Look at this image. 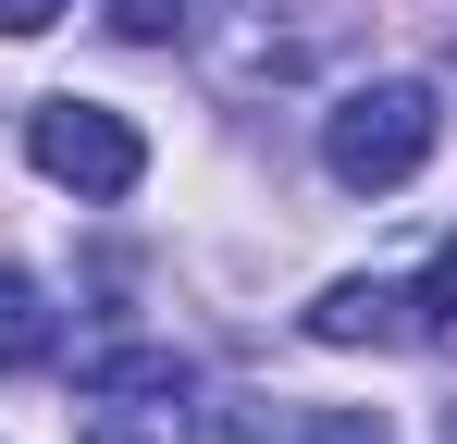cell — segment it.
<instances>
[{
    "label": "cell",
    "instance_id": "cell-6",
    "mask_svg": "<svg viewBox=\"0 0 457 444\" xmlns=\"http://www.w3.org/2000/svg\"><path fill=\"white\" fill-rule=\"evenodd\" d=\"M99 12H112V25H124V37H186V0H99Z\"/></svg>",
    "mask_w": 457,
    "mask_h": 444
},
{
    "label": "cell",
    "instance_id": "cell-5",
    "mask_svg": "<svg viewBox=\"0 0 457 444\" xmlns=\"http://www.w3.org/2000/svg\"><path fill=\"white\" fill-rule=\"evenodd\" d=\"M186 358L173 346H137V358H87V395H173Z\"/></svg>",
    "mask_w": 457,
    "mask_h": 444
},
{
    "label": "cell",
    "instance_id": "cell-3",
    "mask_svg": "<svg viewBox=\"0 0 457 444\" xmlns=\"http://www.w3.org/2000/svg\"><path fill=\"white\" fill-rule=\"evenodd\" d=\"M445 321H457V259H433L420 284H321L309 296L321 346H433Z\"/></svg>",
    "mask_w": 457,
    "mask_h": 444
},
{
    "label": "cell",
    "instance_id": "cell-2",
    "mask_svg": "<svg viewBox=\"0 0 457 444\" xmlns=\"http://www.w3.org/2000/svg\"><path fill=\"white\" fill-rule=\"evenodd\" d=\"M25 160H37L50 185H75V198H137L149 136H137L124 111H99V99H37V111H25Z\"/></svg>",
    "mask_w": 457,
    "mask_h": 444
},
{
    "label": "cell",
    "instance_id": "cell-10",
    "mask_svg": "<svg viewBox=\"0 0 457 444\" xmlns=\"http://www.w3.org/2000/svg\"><path fill=\"white\" fill-rule=\"evenodd\" d=\"M87 444H149V432H124V420H87Z\"/></svg>",
    "mask_w": 457,
    "mask_h": 444
},
{
    "label": "cell",
    "instance_id": "cell-8",
    "mask_svg": "<svg viewBox=\"0 0 457 444\" xmlns=\"http://www.w3.org/2000/svg\"><path fill=\"white\" fill-rule=\"evenodd\" d=\"M50 12H62V0H0V37H37Z\"/></svg>",
    "mask_w": 457,
    "mask_h": 444
},
{
    "label": "cell",
    "instance_id": "cell-4",
    "mask_svg": "<svg viewBox=\"0 0 457 444\" xmlns=\"http://www.w3.org/2000/svg\"><path fill=\"white\" fill-rule=\"evenodd\" d=\"M62 346V321H50V296L25 284V272H0V370H37Z\"/></svg>",
    "mask_w": 457,
    "mask_h": 444
},
{
    "label": "cell",
    "instance_id": "cell-7",
    "mask_svg": "<svg viewBox=\"0 0 457 444\" xmlns=\"http://www.w3.org/2000/svg\"><path fill=\"white\" fill-rule=\"evenodd\" d=\"M186 444H247V395H211V407H198V432Z\"/></svg>",
    "mask_w": 457,
    "mask_h": 444
},
{
    "label": "cell",
    "instance_id": "cell-9",
    "mask_svg": "<svg viewBox=\"0 0 457 444\" xmlns=\"http://www.w3.org/2000/svg\"><path fill=\"white\" fill-rule=\"evenodd\" d=\"M309 444H383V420H321Z\"/></svg>",
    "mask_w": 457,
    "mask_h": 444
},
{
    "label": "cell",
    "instance_id": "cell-1",
    "mask_svg": "<svg viewBox=\"0 0 457 444\" xmlns=\"http://www.w3.org/2000/svg\"><path fill=\"white\" fill-rule=\"evenodd\" d=\"M433 136H445L433 86L371 74V86H346V99L321 111V173H334V185H359V198H383V185H408V173L433 160Z\"/></svg>",
    "mask_w": 457,
    "mask_h": 444
}]
</instances>
